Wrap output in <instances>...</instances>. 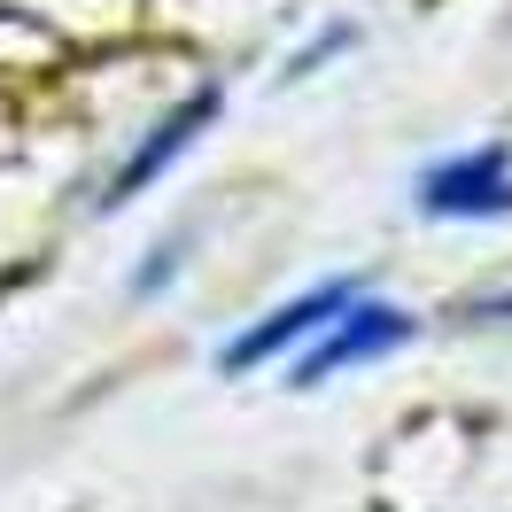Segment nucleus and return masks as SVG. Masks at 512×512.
Returning <instances> with one entry per match:
<instances>
[{
    "label": "nucleus",
    "mask_w": 512,
    "mask_h": 512,
    "mask_svg": "<svg viewBox=\"0 0 512 512\" xmlns=\"http://www.w3.org/2000/svg\"><path fill=\"white\" fill-rule=\"evenodd\" d=\"M218 101H225L218 86H202V94H187V101H179V109H171V117H163V125L148 132L140 148H132V163H125V171H117V187H109V210H117V202H132V194L148 187V179H163L171 163L187 156V148H194V132L218 117Z\"/></svg>",
    "instance_id": "nucleus-4"
},
{
    "label": "nucleus",
    "mask_w": 512,
    "mask_h": 512,
    "mask_svg": "<svg viewBox=\"0 0 512 512\" xmlns=\"http://www.w3.org/2000/svg\"><path fill=\"white\" fill-rule=\"evenodd\" d=\"M396 342H412V319H404V311H388V303H350L342 319L326 326L319 350L295 365V388H326L342 365H365V357L396 350Z\"/></svg>",
    "instance_id": "nucleus-2"
},
{
    "label": "nucleus",
    "mask_w": 512,
    "mask_h": 512,
    "mask_svg": "<svg viewBox=\"0 0 512 512\" xmlns=\"http://www.w3.org/2000/svg\"><path fill=\"white\" fill-rule=\"evenodd\" d=\"M419 210L427 218H512V156L505 148H474L450 156L419 179Z\"/></svg>",
    "instance_id": "nucleus-1"
},
{
    "label": "nucleus",
    "mask_w": 512,
    "mask_h": 512,
    "mask_svg": "<svg viewBox=\"0 0 512 512\" xmlns=\"http://www.w3.org/2000/svg\"><path fill=\"white\" fill-rule=\"evenodd\" d=\"M357 303L350 280H334V288H311V295H295L288 311H272L264 326H249L233 350H225V373H249V365H264V357H280L288 342H303V334H319V326H334L342 311Z\"/></svg>",
    "instance_id": "nucleus-3"
}]
</instances>
